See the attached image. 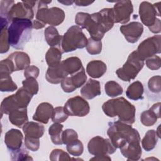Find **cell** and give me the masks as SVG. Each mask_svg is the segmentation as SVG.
<instances>
[{"instance_id":"6da1fadb","label":"cell","mask_w":161,"mask_h":161,"mask_svg":"<svg viewBox=\"0 0 161 161\" xmlns=\"http://www.w3.org/2000/svg\"><path fill=\"white\" fill-rule=\"evenodd\" d=\"M102 109L108 117L118 116L119 121L129 125L135 123V107L123 97L108 100L103 103Z\"/></svg>"},{"instance_id":"7a4b0ae2","label":"cell","mask_w":161,"mask_h":161,"mask_svg":"<svg viewBox=\"0 0 161 161\" xmlns=\"http://www.w3.org/2000/svg\"><path fill=\"white\" fill-rule=\"evenodd\" d=\"M51 2L52 1H38L35 19L32 21L33 28L38 30L44 28L47 24L56 26L62 23L65 19L64 10L58 7L48 8V4Z\"/></svg>"},{"instance_id":"3957f363","label":"cell","mask_w":161,"mask_h":161,"mask_svg":"<svg viewBox=\"0 0 161 161\" xmlns=\"http://www.w3.org/2000/svg\"><path fill=\"white\" fill-rule=\"evenodd\" d=\"M32 21L28 19H14L8 28L9 45L16 50H23L31 36Z\"/></svg>"},{"instance_id":"277c9868","label":"cell","mask_w":161,"mask_h":161,"mask_svg":"<svg viewBox=\"0 0 161 161\" xmlns=\"http://www.w3.org/2000/svg\"><path fill=\"white\" fill-rule=\"evenodd\" d=\"M108 125L107 135L112 144L116 148H120L132 140L140 138L138 131L132 128L131 125L118 120L109 122Z\"/></svg>"},{"instance_id":"5b68a950","label":"cell","mask_w":161,"mask_h":161,"mask_svg":"<svg viewBox=\"0 0 161 161\" xmlns=\"http://www.w3.org/2000/svg\"><path fill=\"white\" fill-rule=\"evenodd\" d=\"M87 39L82 28L77 25L70 26L62 35L59 48L62 53L82 49L86 47Z\"/></svg>"},{"instance_id":"8992f818","label":"cell","mask_w":161,"mask_h":161,"mask_svg":"<svg viewBox=\"0 0 161 161\" xmlns=\"http://www.w3.org/2000/svg\"><path fill=\"white\" fill-rule=\"evenodd\" d=\"M144 65L145 61L139 57L136 50H135L129 55L123 67L116 70V74L123 81L130 82L135 79Z\"/></svg>"},{"instance_id":"52a82bcc","label":"cell","mask_w":161,"mask_h":161,"mask_svg":"<svg viewBox=\"0 0 161 161\" xmlns=\"http://www.w3.org/2000/svg\"><path fill=\"white\" fill-rule=\"evenodd\" d=\"M37 1H23L14 4L9 9L5 19L10 23L14 19H28L32 20L35 16L34 8Z\"/></svg>"},{"instance_id":"ba28073f","label":"cell","mask_w":161,"mask_h":161,"mask_svg":"<svg viewBox=\"0 0 161 161\" xmlns=\"http://www.w3.org/2000/svg\"><path fill=\"white\" fill-rule=\"evenodd\" d=\"M139 57L145 60L161 52V36L160 35L149 37L142 42L136 50Z\"/></svg>"},{"instance_id":"9c48e42d","label":"cell","mask_w":161,"mask_h":161,"mask_svg":"<svg viewBox=\"0 0 161 161\" xmlns=\"http://www.w3.org/2000/svg\"><path fill=\"white\" fill-rule=\"evenodd\" d=\"M89 153L94 156H104L113 154L116 148L114 147L109 139L100 136L92 138L87 144Z\"/></svg>"},{"instance_id":"30bf717a","label":"cell","mask_w":161,"mask_h":161,"mask_svg":"<svg viewBox=\"0 0 161 161\" xmlns=\"http://www.w3.org/2000/svg\"><path fill=\"white\" fill-rule=\"evenodd\" d=\"M64 108L65 112L71 116L84 117L88 114L90 111L88 102L79 96L69 98L65 103Z\"/></svg>"},{"instance_id":"8fae6325","label":"cell","mask_w":161,"mask_h":161,"mask_svg":"<svg viewBox=\"0 0 161 161\" xmlns=\"http://www.w3.org/2000/svg\"><path fill=\"white\" fill-rule=\"evenodd\" d=\"M160 2L151 4L148 1H143L140 4L139 15L142 23L148 28L153 26L156 21L157 16H160Z\"/></svg>"},{"instance_id":"7c38bea8","label":"cell","mask_w":161,"mask_h":161,"mask_svg":"<svg viewBox=\"0 0 161 161\" xmlns=\"http://www.w3.org/2000/svg\"><path fill=\"white\" fill-rule=\"evenodd\" d=\"M87 75L84 67L77 72L68 75L60 82L61 87L65 92H74L76 89L82 86L86 82Z\"/></svg>"},{"instance_id":"4fadbf2b","label":"cell","mask_w":161,"mask_h":161,"mask_svg":"<svg viewBox=\"0 0 161 161\" xmlns=\"http://www.w3.org/2000/svg\"><path fill=\"white\" fill-rule=\"evenodd\" d=\"M114 23L125 24L130 19V16L133 12V6L131 1H117L113 8Z\"/></svg>"},{"instance_id":"5bb4252c","label":"cell","mask_w":161,"mask_h":161,"mask_svg":"<svg viewBox=\"0 0 161 161\" xmlns=\"http://www.w3.org/2000/svg\"><path fill=\"white\" fill-rule=\"evenodd\" d=\"M119 30L128 42L134 43L141 37L143 31V26L140 22L132 21L121 26Z\"/></svg>"},{"instance_id":"9a60e30c","label":"cell","mask_w":161,"mask_h":161,"mask_svg":"<svg viewBox=\"0 0 161 161\" xmlns=\"http://www.w3.org/2000/svg\"><path fill=\"white\" fill-rule=\"evenodd\" d=\"M140 141V138L132 140L119 148L123 156L128 160L135 161L140 158L142 153Z\"/></svg>"},{"instance_id":"2e32d148","label":"cell","mask_w":161,"mask_h":161,"mask_svg":"<svg viewBox=\"0 0 161 161\" xmlns=\"http://www.w3.org/2000/svg\"><path fill=\"white\" fill-rule=\"evenodd\" d=\"M23 139V135L21 131L12 128L5 133L4 143L10 152L15 151L21 148Z\"/></svg>"},{"instance_id":"e0dca14e","label":"cell","mask_w":161,"mask_h":161,"mask_svg":"<svg viewBox=\"0 0 161 161\" xmlns=\"http://www.w3.org/2000/svg\"><path fill=\"white\" fill-rule=\"evenodd\" d=\"M160 103H157L148 110H145L141 113L140 121L145 126H153L160 118Z\"/></svg>"},{"instance_id":"ac0fdd59","label":"cell","mask_w":161,"mask_h":161,"mask_svg":"<svg viewBox=\"0 0 161 161\" xmlns=\"http://www.w3.org/2000/svg\"><path fill=\"white\" fill-rule=\"evenodd\" d=\"M53 110V107L50 103H42L37 106L33 116V119L43 124H47L52 117Z\"/></svg>"},{"instance_id":"d6986e66","label":"cell","mask_w":161,"mask_h":161,"mask_svg":"<svg viewBox=\"0 0 161 161\" xmlns=\"http://www.w3.org/2000/svg\"><path fill=\"white\" fill-rule=\"evenodd\" d=\"M82 96L86 99H92L101 94V85L98 80L89 79L81 87Z\"/></svg>"},{"instance_id":"ffe728a7","label":"cell","mask_w":161,"mask_h":161,"mask_svg":"<svg viewBox=\"0 0 161 161\" xmlns=\"http://www.w3.org/2000/svg\"><path fill=\"white\" fill-rule=\"evenodd\" d=\"M8 58L11 60L14 71L25 70L30 64L31 60L29 55L23 52L16 51L11 53Z\"/></svg>"},{"instance_id":"44dd1931","label":"cell","mask_w":161,"mask_h":161,"mask_svg":"<svg viewBox=\"0 0 161 161\" xmlns=\"http://www.w3.org/2000/svg\"><path fill=\"white\" fill-rule=\"evenodd\" d=\"M67 76L65 72L62 64L58 65L57 66L50 67H48L45 74L46 80L53 84H58L61 82V81Z\"/></svg>"},{"instance_id":"7402d4cb","label":"cell","mask_w":161,"mask_h":161,"mask_svg":"<svg viewBox=\"0 0 161 161\" xmlns=\"http://www.w3.org/2000/svg\"><path fill=\"white\" fill-rule=\"evenodd\" d=\"M25 136L32 138H41L45 131L44 126L39 123L28 121L22 127Z\"/></svg>"},{"instance_id":"603a6c76","label":"cell","mask_w":161,"mask_h":161,"mask_svg":"<svg viewBox=\"0 0 161 161\" xmlns=\"http://www.w3.org/2000/svg\"><path fill=\"white\" fill-rule=\"evenodd\" d=\"M106 64L99 60H92L89 62L86 67L87 74L92 78L97 79L102 77L106 72Z\"/></svg>"},{"instance_id":"cb8c5ba5","label":"cell","mask_w":161,"mask_h":161,"mask_svg":"<svg viewBox=\"0 0 161 161\" xmlns=\"http://www.w3.org/2000/svg\"><path fill=\"white\" fill-rule=\"evenodd\" d=\"M61 64L67 76L77 72L83 67L80 59L77 57H69L62 61Z\"/></svg>"},{"instance_id":"d4e9b609","label":"cell","mask_w":161,"mask_h":161,"mask_svg":"<svg viewBox=\"0 0 161 161\" xmlns=\"http://www.w3.org/2000/svg\"><path fill=\"white\" fill-rule=\"evenodd\" d=\"M9 120L11 124L18 128H22L28 121L27 108H18L13 111L9 114Z\"/></svg>"},{"instance_id":"484cf974","label":"cell","mask_w":161,"mask_h":161,"mask_svg":"<svg viewBox=\"0 0 161 161\" xmlns=\"http://www.w3.org/2000/svg\"><path fill=\"white\" fill-rule=\"evenodd\" d=\"M45 39L50 47H58L61 42L62 35H60L57 29L53 26H49L47 27L44 31Z\"/></svg>"},{"instance_id":"4316f807","label":"cell","mask_w":161,"mask_h":161,"mask_svg":"<svg viewBox=\"0 0 161 161\" xmlns=\"http://www.w3.org/2000/svg\"><path fill=\"white\" fill-rule=\"evenodd\" d=\"M9 23L5 19L1 18V36H0V53H4L9 49L8 28Z\"/></svg>"},{"instance_id":"83f0119b","label":"cell","mask_w":161,"mask_h":161,"mask_svg":"<svg viewBox=\"0 0 161 161\" xmlns=\"http://www.w3.org/2000/svg\"><path fill=\"white\" fill-rule=\"evenodd\" d=\"M144 88L142 83L138 80L131 83L126 91V97L131 100L137 101L143 98Z\"/></svg>"},{"instance_id":"f1b7e54d","label":"cell","mask_w":161,"mask_h":161,"mask_svg":"<svg viewBox=\"0 0 161 161\" xmlns=\"http://www.w3.org/2000/svg\"><path fill=\"white\" fill-rule=\"evenodd\" d=\"M101 21L105 32L110 30L114 24V17L113 8H104L99 11Z\"/></svg>"},{"instance_id":"f546056e","label":"cell","mask_w":161,"mask_h":161,"mask_svg":"<svg viewBox=\"0 0 161 161\" xmlns=\"http://www.w3.org/2000/svg\"><path fill=\"white\" fill-rule=\"evenodd\" d=\"M62 52L56 47H50L45 54V60L48 67L57 66L61 62Z\"/></svg>"},{"instance_id":"4dcf8cb0","label":"cell","mask_w":161,"mask_h":161,"mask_svg":"<svg viewBox=\"0 0 161 161\" xmlns=\"http://www.w3.org/2000/svg\"><path fill=\"white\" fill-rule=\"evenodd\" d=\"M158 140V136L154 130H149L145 133L144 137L142 140V146L143 148L147 151L149 152L153 150Z\"/></svg>"},{"instance_id":"1f68e13d","label":"cell","mask_w":161,"mask_h":161,"mask_svg":"<svg viewBox=\"0 0 161 161\" xmlns=\"http://www.w3.org/2000/svg\"><path fill=\"white\" fill-rule=\"evenodd\" d=\"M33 95L27 91L23 87H20L14 94L16 101L20 108H26L29 104Z\"/></svg>"},{"instance_id":"d6a6232c","label":"cell","mask_w":161,"mask_h":161,"mask_svg":"<svg viewBox=\"0 0 161 161\" xmlns=\"http://www.w3.org/2000/svg\"><path fill=\"white\" fill-rule=\"evenodd\" d=\"M64 126L61 123H54L48 128V133L52 143L55 145H62V133Z\"/></svg>"},{"instance_id":"836d02e7","label":"cell","mask_w":161,"mask_h":161,"mask_svg":"<svg viewBox=\"0 0 161 161\" xmlns=\"http://www.w3.org/2000/svg\"><path fill=\"white\" fill-rule=\"evenodd\" d=\"M20 108L14 97V94L10 95L6 97H5L1 102V116L3 114H8L12 112L13 111Z\"/></svg>"},{"instance_id":"e575fe53","label":"cell","mask_w":161,"mask_h":161,"mask_svg":"<svg viewBox=\"0 0 161 161\" xmlns=\"http://www.w3.org/2000/svg\"><path fill=\"white\" fill-rule=\"evenodd\" d=\"M16 84L9 74H0V91L1 92H13L17 89Z\"/></svg>"},{"instance_id":"d590c367","label":"cell","mask_w":161,"mask_h":161,"mask_svg":"<svg viewBox=\"0 0 161 161\" xmlns=\"http://www.w3.org/2000/svg\"><path fill=\"white\" fill-rule=\"evenodd\" d=\"M106 94L111 97H115L123 94V87L116 81H108L104 85Z\"/></svg>"},{"instance_id":"8d00e7d4","label":"cell","mask_w":161,"mask_h":161,"mask_svg":"<svg viewBox=\"0 0 161 161\" xmlns=\"http://www.w3.org/2000/svg\"><path fill=\"white\" fill-rule=\"evenodd\" d=\"M66 148L68 153L74 157L80 156L84 151L83 143L78 139L67 144Z\"/></svg>"},{"instance_id":"74e56055","label":"cell","mask_w":161,"mask_h":161,"mask_svg":"<svg viewBox=\"0 0 161 161\" xmlns=\"http://www.w3.org/2000/svg\"><path fill=\"white\" fill-rule=\"evenodd\" d=\"M86 50L91 55L99 54L102 51V42L101 40H97L91 37L87 39L86 45Z\"/></svg>"},{"instance_id":"f35d334b","label":"cell","mask_w":161,"mask_h":161,"mask_svg":"<svg viewBox=\"0 0 161 161\" xmlns=\"http://www.w3.org/2000/svg\"><path fill=\"white\" fill-rule=\"evenodd\" d=\"M23 87L28 91L31 95H35L38 93L39 86L38 83L35 78L29 77L26 78L22 82Z\"/></svg>"},{"instance_id":"ab89813d","label":"cell","mask_w":161,"mask_h":161,"mask_svg":"<svg viewBox=\"0 0 161 161\" xmlns=\"http://www.w3.org/2000/svg\"><path fill=\"white\" fill-rule=\"evenodd\" d=\"M68 117L69 115L65 112L64 107L58 106L53 108L51 118L53 123H61L64 122Z\"/></svg>"},{"instance_id":"60d3db41","label":"cell","mask_w":161,"mask_h":161,"mask_svg":"<svg viewBox=\"0 0 161 161\" xmlns=\"http://www.w3.org/2000/svg\"><path fill=\"white\" fill-rule=\"evenodd\" d=\"M72 158L66 152L59 148L53 150L50 154V160L52 161L70 160Z\"/></svg>"},{"instance_id":"b9f144b4","label":"cell","mask_w":161,"mask_h":161,"mask_svg":"<svg viewBox=\"0 0 161 161\" xmlns=\"http://www.w3.org/2000/svg\"><path fill=\"white\" fill-rule=\"evenodd\" d=\"M148 88L153 93H160L161 91L160 75H155L152 77L148 82Z\"/></svg>"},{"instance_id":"7bdbcfd3","label":"cell","mask_w":161,"mask_h":161,"mask_svg":"<svg viewBox=\"0 0 161 161\" xmlns=\"http://www.w3.org/2000/svg\"><path fill=\"white\" fill-rule=\"evenodd\" d=\"M11 159L12 160H30L33 158L29 155L28 152L24 148H19L15 151L10 152Z\"/></svg>"},{"instance_id":"ee69618b","label":"cell","mask_w":161,"mask_h":161,"mask_svg":"<svg viewBox=\"0 0 161 161\" xmlns=\"http://www.w3.org/2000/svg\"><path fill=\"white\" fill-rule=\"evenodd\" d=\"M77 139H78V134L74 130L69 128L62 131V141L63 144L67 145Z\"/></svg>"},{"instance_id":"f6af8a7d","label":"cell","mask_w":161,"mask_h":161,"mask_svg":"<svg viewBox=\"0 0 161 161\" xmlns=\"http://www.w3.org/2000/svg\"><path fill=\"white\" fill-rule=\"evenodd\" d=\"M146 66L152 70H158L161 67V58L159 56L154 55L145 60Z\"/></svg>"},{"instance_id":"bcb514c9","label":"cell","mask_w":161,"mask_h":161,"mask_svg":"<svg viewBox=\"0 0 161 161\" xmlns=\"http://www.w3.org/2000/svg\"><path fill=\"white\" fill-rule=\"evenodd\" d=\"M25 147L32 152L37 151L40 148L39 138H32L27 136L25 137Z\"/></svg>"},{"instance_id":"7dc6e473","label":"cell","mask_w":161,"mask_h":161,"mask_svg":"<svg viewBox=\"0 0 161 161\" xmlns=\"http://www.w3.org/2000/svg\"><path fill=\"white\" fill-rule=\"evenodd\" d=\"M14 4V1H0V15L1 18H5L9 9Z\"/></svg>"},{"instance_id":"c3c4849f","label":"cell","mask_w":161,"mask_h":161,"mask_svg":"<svg viewBox=\"0 0 161 161\" xmlns=\"http://www.w3.org/2000/svg\"><path fill=\"white\" fill-rule=\"evenodd\" d=\"M40 74L39 69L35 65H29L24 70V76L25 77H33L36 79Z\"/></svg>"},{"instance_id":"681fc988","label":"cell","mask_w":161,"mask_h":161,"mask_svg":"<svg viewBox=\"0 0 161 161\" xmlns=\"http://www.w3.org/2000/svg\"><path fill=\"white\" fill-rule=\"evenodd\" d=\"M148 29L153 33H159L161 31V21L159 18H157L153 26L149 27Z\"/></svg>"},{"instance_id":"f907efd6","label":"cell","mask_w":161,"mask_h":161,"mask_svg":"<svg viewBox=\"0 0 161 161\" xmlns=\"http://www.w3.org/2000/svg\"><path fill=\"white\" fill-rule=\"evenodd\" d=\"M94 1H75L74 3L78 6H87L92 3H93Z\"/></svg>"},{"instance_id":"816d5d0a","label":"cell","mask_w":161,"mask_h":161,"mask_svg":"<svg viewBox=\"0 0 161 161\" xmlns=\"http://www.w3.org/2000/svg\"><path fill=\"white\" fill-rule=\"evenodd\" d=\"M111 157L109 155H104V156H95L94 157L90 159V160H111Z\"/></svg>"},{"instance_id":"f5cc1de1","label":"cell","mask_w":161,"mask_h":161,"mask_svg":"<svg viewBox=\"0 0 161 161\" xmlns=\"http://www.w3.org/2000/svg\"><path fill=\"white\" fill-rule=\"evenodd\" d=\"M58 2L59 3H63V4H66V5H70V4H72L73 3H74V1H65V2H64V1H58Z\"/></svg>"}]
</instances>
